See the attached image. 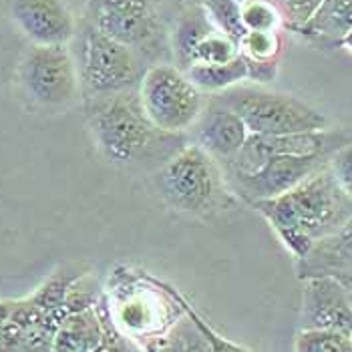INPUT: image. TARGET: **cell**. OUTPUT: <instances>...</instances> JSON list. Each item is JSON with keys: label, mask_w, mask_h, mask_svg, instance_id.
<instances>
[{"label": "cell", "mask_w": 352, "mask_h": 352, "mask_svg": "<svg viewBox=\"0 0 352 352\" xmlns=\"http://www.w3.org/2000/svg\"><path fill=\"white\" fill-rule=\"evenodd\" d=\"M204 10L208 12L210 21L214 23V27L219 32H223L226 36H230L238 45L242 43V38H244L245 34V27L244 23H242L240 0H206L204 2Z\"/></svg>", "instance_id": "obj_23"}, {"label": "cell", "mask_w": 352, "mask_h": 352, "mask_svg": "<svg viewBox=\"0 0 352 352\" xmlns=\"http://www.w3.org/2000/svg\"><path fill=\"white\" fill-rule=\"evenodd\" d=\"M193 316H195L197 324L201 326V330L206 332V336L210 338V342L214 346V352H256L252 351V349H248V346H242V344L234 342V340H230V338H226V336H221L216 328L210 324L195 308H193Z\"/></svg>", "instance_id": "obj_28"}, {"label": "cell", "mask_w": 352, "mask_h": 352, "mask_svg": "<svg viewBox=\"0 0 352 352\" xmlns=\"http://www.w3.org/2000/svg\"><path fill=\"white\" fill-rule=\"evenodd\" d=\"M349 270H352V216L296 262L300 280L312 276L336 278Z\"/></svg>", "instance_id": "obj_15"}, {"label": "cell", "mask_w": 352, "mask_h": 352, "mask_svg": "<svg viewBox=\"0 0 352 352\" xmlns=\"http://www.w3.org/2000/svg\"><path fill=\"white\" fill-rule=\"evenodd\" d=\"M8 12L30 45L69 47L79 28L63 0H10Z\"/></svg>", "instance_id": "obj_13"}, {"label": "cell", "mask_w": 352, "mask_h": 352, "mask_svg": "<svg viewBox=\"0 0 352 352\" xmlns=\"http://www.w3.org/2000/svg\"><path fill=\"white\" fill-rule=\"evenodd\" d=\"M107 306L101 298L95 306L67 314L54 330L53 352H95L105 336Z\"/></svg>", "instance_id": "obj_16"}, {"label": "cell", "mask_w": 352, "mask_h": 352, "mask_svg": "<svg viewBox=\"0 0 352 352\" xmlns=\"http://www.w3.org/2000/svg\"><path fill=\"white\" fill-rule=\"evenodd\" d=\"M351 141L352 127H340V129L328 127L324 131L296 133V135H252L250 133L238 157L221 169L250 173L278 155H332L334 151H338Z\"/></svg>", "instance_id": "obj_11"}, {"label": "cell", "mask_w": 352, "mask_h": 352, "mask_svg": "<svg viewBox=\"0 0 352 352\" xmlns=\"http://www.w3.org/2000/svg\"><path fill=\"white\" fill-rule=\"evenodd\" d=\"M352 30V0H324L316 14L304 25L292 30L314 49L332 51L340 49L342 38Z\"/></svg>", "instance_id": "obj_17"}, {"label": "cell", "mask_w": 352, "mask_h": 352, "mask_svg": "<svg viewBox=\"0 0 352 352\" xmlns=\"http://www.w3.org/2000/svg\"><path fill=\"white\" fill-rule=\"evenodd\" d=\"M143 111L167 133H188L208 105L206 95L173 63L151 65L139 85Z\"/></svg>", "instance_id": "obj_9"}, {"label": "cell", "mask_w": 352, "mask_h": 352, "mask_svg": "<svg viewBox=\"0 0 352 352\" xmlns=\"http://www.w3.org/2000/svg\"><path fill=\"white\" fill-rule=\"evenodd\" d=\"M240 56V45L226 36L223 32L214 30L204 38V43L195 51L193 65H216V63H230Z\"/></svg>", "instance_id": "obj_25"}, {"label": "cell", "mask_w": 352, "mask_h": 352, "mask_svg": "<svg viewBox=\"0 0 352 352\" xmlns=\"http://www.w3.org/2000/svg\"><path fill=\"white\" fill-rule=\"evenodd\" d=\"M284 53L282 32H250L245 30L240 43V54L244 56L250 81L270 82L278 75L280 56Z\"/></svg>", "instance_id": "obj_19"}, {"label": "cell", "mask_w": 352, "mask_h": 352, "mask_svg": "<svg viewBox=\"0 0 352 352\" xmlns=\"http://www.w3.org/2000/svg\"><path fill=\"white\" fill-rule=\"evenodd\" d=\"M294 352H352V336L330 330H298Z\"/></svg>", "instance_id": "obj_24"}, {"label": "cell", "mask_w": 352, "mask_h": 352, "mask_svg": "<svg viewBox=\"0 0 352 352\" xmlns=\"http://www.w3.org/2000/svg\"><path fill=\"white\" fill-rule=\"evenodd\" d=\"M328 165H330V171L334 173L338 186L352 199V141L346 143L344 147H340L338 151H334Z\"/></svg>", "instance_id": "obj_27"}, {"label": "cell", "mask_w": 352, "mask_h": 352, "mask_svg": "<svg viewBox=\"0 0 352 352\" xmlns=\"http://www.w3.org/2000/svg\"><path fill=\"white\" fill-rule=\"evenodd\" d=\"M12 308H14V300H0V328L8 324Z\"/></svg>", "instance_id": "obj_29"}, {"label": "cell", "mask_w": 352, "mask_h": 352, "mask_svg": "<svg viewBox=\"0 0 352 352\" xmlns=\"http://www.w3.org/2000/svg\"><path fill=\"white\" fill-rule=\"evenodd\" d=\"M177 2H182L184 6H204L206 0H177Z\"/></svg>", "instance_id": "obj_32"}, {"label": "cell", "mask_w": 352, "mask_h": 352, "mask_svg": "<svg viewBox=\"0 0 352 352\" xmlns=\"http://www.w3.org/2000/svg\"><path fill=\"white\" fill-rule=\"evenodd\" d=\"M105 304L125 338L139 351L155 352L171 328L188 316L190 300L153 274L121 264L109 274Z\"/></svg>", "instance_id": "obj_3"}, {"label": "cell", "mask_w": 352, "mask_h": 352, "mask_svg": "<svg viewBox=\"0 0 352 352\" xmlns=\"http://www.w3.org/2000/svg\"><path fill=\"white\" fill-rule=\"evenodd\" d=\"M332 155H278L256 171H226V182L232 195L248 206L278 197L296 188L312 173L328 165Z\"/></svg>", "instance_id": "obj_10"}, {"label": "cell", "mask_w": 352, "mask_h": 352, "mask_svg": "<svg viewBox=\"0 0 352 352\" xmlns=\"http://www.w3.org/2000/svg\"><path fill=\"white\" fill-rule=\"evenodd\" d=\"M82 21L135 51L149 67L171 63L169 28L153 0H87Z\"/></svg>", "instance_id": "obj_6"}, {"label": "cell", "mask_w": 352, "mask_h": 352, "mask_svg": "<svg viewBox=\"0 0 352 352\" xmlns=\"http://www.w3.org/2000/svg\"><path fill=\"white\" fill-rule=\"evenodd\" d=\"M14 85L25 107L32 111L58 113L81 97L77 65L65 45H30L16 65Z\"/></svg>", "instance_id": "obj_8"}, {"label": "cell", "mask_w": 352, "mask_h": 352, "mask_svg": "<svg viewBox=\"0 0 352 352\" xmlns=\"http://www.w3.org/2000/svg\"><path fill=\"white\" fill-rule=\"evenodd\" d=\"M190 81L204 93V95H219L226 93L244 81H250V71L244 56L240 54L236 60L230 63H216V65H193L186 71Z\"/></svg>", "instance_id": "obj_20"}, {"label": "cell", "mask_w": 352, "mask_h": 352, "mask_svg": "<svg viewBox=\"0 0 352 352\" xmlns=\"http://www.w3.org/2000/svg\"><path fill=\"white\" fill-rule=\"evenodd\" d=\"M69 49L77 65L82 99L139 89L145 71L149 69L135 51L91 27L82 19Z\"/></svg>", "instance_id": "obj_5"}, {"label": "cell", "mask_w": 352, "mask_h": 352, "mask_svg": "<svg viewBox=\"0 0 352 352\" xmlns=\"http://www.w3.org/2000/svg\"><path fill=\"white\" fill-rule=\"evenodd\" d=\"M272 2L280 8L286 28L296 30L304 27L316 14V10L322 6L324 0H272Z\"/></svg>", "instance_id": "obj_26"}, {"label": "cell", "mask_w": 352, "mask_h": 352, "mask_svg": "<svg viewBox=\"0 0 352 352\" xmlns=\"http://www.w3.org/2000/svg\"><path fill=\"white\" fill-rule=\"evenodd\" d=\"M153 182L169 208L191 217L214 216L236 199L221 165L193 141L157 167Z\"/></svg>", "instance_id": "obj_4"}, {"label": "cell", "mask_w": 352, "mask_h": 352, "mask_svg": "<svg viewBox=\"0 0 352 352\" xmlns=\"http://www.w3.org/2000/svg\"><path fill=\"white\" fill-rule=\"evenodd\" d=\"M242 23L250 32H282L286 27L280 8L272 0H240Z\"/></svg>", "instance_id": "obj_22"}, {"label": "cell", "mask_w": 352, "mask_h": 352, "mask_svg": "<svg viewBox=\"0 0 352 352\" xmlns=\"http://www.w3.org/2000/svg\"><path fill=\"white\" fill-rule=\"evenodd\" d=\"M340 49H344V51H349L352 54V30L342 38V43H340Z\"/></svg>", "instance_id": "obj_30"}, {"label": "cell", "mask_w": 352, "mask_h": 352, "mask_svg": "<svg viewBox=\"0 0 352 352\" xmlns=\"http://www.w3.org/2000/svg\"><path fill=\"white\" fill-rule=\"evenodd\" d=\"M82 105L93 141L109 163L131 167L157 162L162 167L190 141L186 133H167L151 123L139 89L82 99Z\"/></svg>", "instance_id": "obj_2"}, {"label": "cell", "mask_w": 352, "mask_h": 352, "mask_svg": "<svg viewBox=\"0 0 352 352\" xmlns=\"http://www.w3.org/2000/svg\"><path fill=\"white\" fill-rule=\"evenodd\" d=\"M250 131L238 113L217 103L208 101L197 123L193 125V143L212 155L221 167L230 165L242 151Z\"/></svg>", "instance_id": "obj_14"}, {"label": "cell", "mask_w": 352, "mask_h": 352, "mask_svg": "<svg viewBox=\"0 0 352 352\" xmlns=\"http://www.w3.org/2000/svg\"><path fill=\"white\" fill-rule=\"evenodd\" d=\"M127 352H143V351H139L137 346H131V349H129V351H127Z\"/></svg>", "instance_id": "obj_33"}, {"label": "cell", "mask_w": 352, "mask_h": 352, "mask_svg": "<svg viewBox=\"0 0 352 352\" xmlns=\"http://www.w3.org/2000/svg\"><path fill=\"white\" fill-rule=\"evenodd\" d=\"M252 208L270 223L296 262L352 216V199L338 186L330 165L290 191Z\"/></svg>", "instance_id": "obj_1"}, {"label": "cell", "mask_w": 352, "mask_h": 352, "mask_svg": "<svg viewBox=\"0 0 352 352\" xmlns=\"http://www.w3.org/2000/svg\"><path fill=\"white\" fill-rule=\"evenodd\" d=\"M214 30L216 27L210 21L204 6H184V10L177 14L175 23L169 28L171 63L184 73L191 69L197 47Z\"/></svg>", "instance_id": "obj_18"}, {"label": "cell", "mask_w": 352, "mask_h": 352, "mask_svg": "<svg viewBox=\"0 0 352 352\" xmlns=\"http://www.w3.org/2000/svg\"><path fill=\"white\" fill-rule=\"evenodd\" d=\"M298 330H330L352 336V298L334 276L302 280Z\"/></svg>", "instance_id": "obj_12"}, {"label": "cell", "mask_w": 352, "mask_h": 352, "mask_svg": "<svg viewBox=\"0 0 352 352\" xmlns=\"http://www.w3.org/2000/svg\"><path fill=\"white\" fill-rule=\"evenodd\" d=\"M212 99L238 113L252 135H296L330 127L324 113L288 93L238 85Z\"/></svg>", "instance_id": "obj_7"}, {"label": "cell", "mask_w": 352, "mask_h": 352, "mask_svg": "<svg viewBox=\"0 0 352 352\" xmlns=\"http://www.w3.org/2000/svg\"><path fill=\"white\" fill-rule=\"evenodd\" d=\"M344 286H349V288H352V270L344 272V274H340V276H336Z\"/></svg>", "instance_id": "obj_31"}, {"label": "cell", "mask_w": 352, "mask_h": 352, "mask_svg": "<svg viewBox=\"0 0 352 352\" xmlns=\"http://www.w3.org/2000/svg\"><path fill=\"white\" fill-rule=\"evenodd\" d=\"M155 352H214V346L193 316V304L188 306V316L182 318L163 338Z\"/></svg>", "instance_id": "obj_21"}]
</instances>
